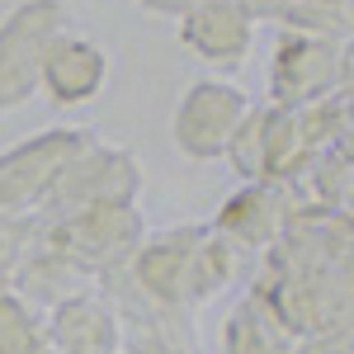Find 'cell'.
<instances>
[{"label":"cell","mask_w":354,"mask_h":354,"mask_svg":"<svg viewBox=\"0 0 354 354\" xmlns=\"http://www.w3.org/2000/svg\"><path fill=\"white\" fill-rule=\"evenodd\" d=\"M33 241L71 260L81 274H109L128 265L142 245V218L133 203H104L62 218H33Z\"/></svg>","instance_id":"obj_1"},{"label":"cell","mask_w":354,"mask_h":354,"mask_svg":"<svg viewBox=\"0 0 354 354\" xmlns=\"http://www.w3.org/2000/svg\"><path fill=\"white\" fill-rule=\"evenodd\" d=\"M85 147H95L90 128H48L0 151V218H33L48 208L53 189Z\"/></svg>","instance_id":"obj_2"},{"label":"cell","mask_w":354,"mask_h":354,"mask_svg":"<svg viewBox=\"0 0 354 354\" xmlns=\"http://www.w3.org/2000/svg\"><path fill=\"white\" fill-rule=\"evenodd\" d=\"M250 95L241 85L222 81V76H203V81L185 85V95L170 109V142L180 156L208 165L222 161L232 151V142L241 133V123L250 118Z\"/></svg>","instance_id":"obj_3"},{"label":"cell","mask_w":354,"mask_h":354,"mask_svg":"<svg viewBox=\"0 0 354 354\" xmlns=\"http://www.w3.org/2000/svg\"><path fill=\"white\" fill-rule=\"evenodd\" d=\"M66 28V0H19L0 19V113L38 100L43 53Z\"/></svg>","instance_id":"obj_4"},{"label":"cell","mask_w":354,"mask_h":354,"mask_svg":"<svg viewBox=\"0 0 354 354\" xmlns=\"http://www.w3.org/2000/svg\"><path fill=\"white\" fill-rule=\"evenodd\" d=\"M142 189V165L128 147H85L53 189L48 208L38 218H62V213H81V208H104V203H133Z\"/></svg>","instance_id":"obj_5"},{"label":"cell","mask_w":354,"mask_h":354,"mask_svg":"<svg viewBox=\"0 0 354 354\" xmlns=\"http://www.w3.org/2000/svg\"><path fill=\"white\" fill-rule=\"evenodd\" d=\"M113 62L109 53L90 38V33H71L62 28L48 53H43V71H38V95L53 109H85L109 90Z\"/></svg>","instance_id":"obj_6"},{"label":"cell","mask_w":354,"mask_h":354,"mask_svg":"<svg viewBox=\"0 0 354 354\" xmlns=\"http://www.w3.org/2000/svg\"><path fill=\"white\" fill-rule=\"evenodd\" d=\"M340 90V43L283 33L270 62V95L279 109H307Z\"/></svg>","instance_id":"obj_7"},{"label":"cell","mask_w":354,"mask_h":354,"mask_svg":"<svg viewBox=\"0 0 354 354\" xmlns=\"http://www.w3.org/2000/svg\"><path fill=\"white\" fill-rule=\"evenodd\" d=\"M180 43L218 71H241L255 48V15L245 0H194L180 15Z\"/></svg>","instance_id":"obj_8"},{"label":"cell","mask_w":354,"mask_h":354,"mask_svg":"<svg viewBox=\"0 0 354 354\" xmlns=\"http://www.w3.org/2000/svg\"><path fill=\"white\" fill-rule=\"evenodd\" d=\"M48 335L57 354H123V317L100 293H71L48 307Z\"/></svg>","instance_id":"obj_9"},{"label":"cell","mask_w":354,"mask_h":354,"mask_svg":"<svg viewBox=\"0 0 354 354\" xmlns=\"http://www.w3.org/2000/svg\"><path fill=\"white\" fill-rule=\"evenodd\" d=\"M255 19H274L307 38H354V0H245Z\"/></svg>","instance_id":"obj_10"},{"label":"cell","mask_w":354,"mask_h":354,"mask_svg":"<svg viewBox=\"0 0 354 354\" xmlns=\"http://www.w3.org/2000/svg\"><path fill=\"white\" fill-rule=\"evenodd\" d=\"M222 354H293L288 330L260 302H241L222 326Z\"/></svg>","instance_id":"obj_11"},{"label":"cell","mask_w":354,"mask_h":354,"mask_svg":"<svg viewBox=\"0 0 354 354\" xmlns=\"http://www.w3.org/2000/svg\"><path fill=\"white\" fill-rule=\"evenodd\" d=\"M0 354H57L48 335V312L10 288L0 293Z\"/></svg>","instance_id":"obj_12"},{"label":"cell","mask_w":354,"mask_h":354,"mask_svg":"<svg viewBox=\"0 0 354 354\" xmlns=\"http://www.w3.org/2000/svg\"><path fill=\"white\" fill-rule=\"evenodd\" d=\"M33 232H38L33 218H0V293L15 288L28 250H33Z\"/></svg>","instance_id":"obj_13"},{"label":"cell","mask_w":354,"mask_h":354,"mask_svg":"<svg viewBox=\"0 0 354 354\" xmlns=\"http://www.w3.org/2000/svg\"><path fill=\"white\" fill-rule=\"evenodd\" d=\"M137 5H142V10H151V15H165V19H180L194 0H137Z\"/></svg>","instance_id":"obj_14"},{"label":"cell","mask_w":354,"mask_h":354,"mask_svg":"<svg viewBox=\"0 0 354 354\" xmlns=\"http://www.w3.org/2000/svg\"><path fill=\"white\" fill-rule=\"evenodd\" d=\"M293 354H354V345L350 340H317V345H302Z\"/></svg>","instance_id":"obj_15"}]
</instances>
